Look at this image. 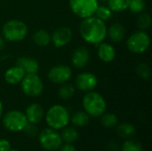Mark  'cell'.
Listing matches in <instances>:
<instances>
[{"mask_svg": "<svg viewBox=\"0 0 152 151\" xmlns=\"http://www.w3.org/2000/svg\"><path fill=\"white\" fill-rule=\"evenodd\" d=\"M9 151H20V150H10Z\"/></svg>", "mask_w": 152, "mask_h": 151, "instance_id": "obj_38", "label": "cell"}, {"mask_svg": "<svg viewBox=\"0 0 152 151\" xmlns=\"http://www.w3.org/2000/svg\"><path fill=\"white\" fill-rule=\"evenodd\" d=\"M59 151H77V149L74 147V145H72L71 143H65V144H61V146L59 148Z\"/></svg>", "mask_w": 152, "mask_h": 151, "instance_id": "obj_33", "label": "cell"}, {"mask_svg": "<svg viewBox=\"0 0 152 151\" xmlns=\"http://www.w3.org/2000/svg\"><path fill=\"white\" fill-rule=\"evenodd\" d=\"M142 145L140 142L127 139L120 147L119 151H142Z\"/></svg>", "mask_w": 152, "mask_h": 151, "instance_id": "obj_28", "label": "cell"}, {"mask_svg": "<svg viewBox=\"0 0 152 151\" xmlns=\"http://www.w3.org/2000/svg\"><path fill=\"white\" fill-rule=\"evenodd\" d=\"M75 84L78 90L87 93L94 91L96 88L98 79L97 77L91 72H83L76 77Z\"/></svg>", "mask_w": 152, "mask_h": 151, "instance_id": "obj_11", "label": "cell"}, {"mask_svg": "<svg viewBox=\"0 0 152 151\" xmlns=\"http://www.w3.org/2000/svg\"><path fill=\"white\" fill-rule=\"evenodd\" d=\"M72 77V70L71 69L63 64H59L52 67L47 74V77L50 82L56 84V85H61L64 83H67Z\"/></svg>", "mask_w": 152, "mask_h": 151, "instance_id": "obj_10", "label": "cell"}, {"mask_svg": "<svg viewBox=\"0 0 152 151\" xmlns=\"http://www.w3.org/2000/svg\"><path fill=\"white\" fill-rule=\"evenodd\" d=\"M97 1H98V3H100V2H102V3L103 2H107V0H97Z\"/></svg>", "mask_w": 152, "mask_h": 151, "instance_id": "obj_37", "label": "cell"}, {"mask_svg": "<svg viewBox=\"0 0 152 151\" xmlns=\"http://www.w3.org/2000/svg\"><path fill=\"white\" fill-rule=\"evenodd\" d=\"M107 3L112 12H120L128 9L130 0H107Z\"/></svg>", "mask_w": 152, "mask_h": 151, "instance_id": "obj_25", "label": "cell"}, {"mask_svg": "<svg viewBox=\"0 0 152 151\" xmlns=\"http://www.w3.org/2000/svg\"><path fill=\"white\" fill-rule=\"evenodd\" d=\"M23 131L28 136H30V137H34L38 133V128L37 127V125L32 124V123H28Z\"/></svg>", "mask_w": 152, "mask_h": 151, "instance_id": "obj_31", "label": "cell"}, {"mask_svg": "<svg viewBox=\"0 0 152 151\" xmlns=\"http://www.w3.org/2000/svg\"><path fill=\"white\" fill-rule=\"evenodd\" d=\"M75 94V87L67 83L61 84L58 90V95L61 100H69Z\"/></svg>", "mask_w": 152, "mask_h": 151, "instance_id": "obj_24", "label": "cell"}, {"mask_svg": "<svg viewBox=\"0 0 152 151\" xmlns=\"http://www.w3.org/2000/svg\"><path fill=\"white\" fill-rule=\"evenodd\" d=\"M90 59V53L86 46L77 47L72 53L71 63L77 69L85 68Z\"/></svg>", "mask_w": 152, "mask_h": 151, "instance_id": "obj_13", "label": "cell"}, {"mask_svg": "<svg viewBox=\"0 0 152 151\" xmlns=\"http://www.w3.org/2000/svg\"><path fill=\"white\" fill-rule=\"evenodd\" d=\"M135 133L136 129L134 125L131 123H121L117 126V133L122 139H131L135 134Z\"/></svg>", "mask_w": 152, "mask_h": 151, "instance_id": "obj_20", "label": "cell"}, {"mask_svg": "<svg viewBox=\"0 0 152 151\" xmlns=\"http://www.w3.org/2000/svg\"><path fill=\"white\" fill-rule=\"evenodd\" d=\"M101 124L105 128H114L118 124V118L114 113H103L101 116Z\"/></svg>", "mask_w": 152, "mask_h": 151, "instance_id": "obj_23", "label": "cell"}, {"mask_svg": "<svg viewBox=\"0 0 152 151\" xmlns=\"http://www.w3.org/2000/svg\"><path fill=\"white\" fill-rule=\"evenodd\" d=\"M16 65L22 69L25 74H37L39 70L38 62L31 57H19L16 61Z\"/></svg>", "mask_w": 152, "mask_h": 151, "instance_id": "obj_15", "label": "cell"}, {"mask_svg": "<svg viewBox=\"0 0 152 151\" xmlns=\"http://www.w3.org/2000/svg\"><path fill=\"white\" fill-rule=\"evenodd\" d=\"M24 94L29 97H38L44 91V84L37 74H26L20 82Z\"/></svg>", "mask_w": 152, "mask_h": 151, "instance_id": "obj_8", "label": "cell"}, {"mask_svg": "<svg viewBox=\"0 0 152 151\" xmlns=\"http://www.w3.org/2000/svg\"><path fill=\"white\" fill-rule=\"evenodd\" d=\"M137 75L143 79H150L151 77V69L149 64L142 62L136 67Z\"/></svg>", "mask_w": 152, "mask_h": 151, "instance_id": "obj_29", "label": "cell"}, {"mask_svg": "<svg viewBox=\"0 0 152 151\" xmlns=\"http://www.w3.org/2000/svg\"><path fill=\"white\" fill-rule=\"evenodd\" d=\"M12 150L11 142L6 139H0V151H9Z\"/></svg>", "mask_w": 152, "mask_h": 151, "instance_id": "obj_32", "label": "cell"}, {"mask_svg": "<svg viewBox=\"0 0 152 151\" xmlns=\"http://www.w3.org/2000/svg\"><path fill=\"white\" fill-rule=\"evenodd\" d=\"M70 115L66 107L55 104L48 109L45 114V122L48 127L54 130H61L69 123Z\"/></svg>", "mask_w": 152, "mask_h": 151, "instance_id": "obj_2", "label": "cell"}, {"mask_svg": "<svg viewBox=\"0 0 152 151\" xmlns=\"http://www.w3.org/2000/svg\"><path fill=\"white\" fill-rule=\"evenodd\" d=\"M3 110H4V107H3V103L1 102V101H0V118L2 117V116H3Z\"/></svg>", "mask_w": 152, "mask_h": 151, "instance_id": "obj_36", "label": "cell"}, {"mask_svg": "<svg viewBox=\"0 0 152 151\" xmlns=\"http://www.w3.org/2000/svg\"><path fill=\"white\" fill-rule=\"evenodd\" d=\"M152 19L150 13L146 12H142L139 13V16L137 18V27L140 28V30H147L151 27Z\"/></svg>", "mask_w": 152, "mask_h": 151, "instance_id": "obj_26", "label": "cell"}, {"mask_svg": "<svg viewBox=\"0 0 152 151\" xmlns=\"http://www.w3.org/2000/svg\"><path fill=\"white\" fill-rule=\"evenodd\" d=\"M151 45V37L147 32L138 30L133 33L126 40V47L128 51L135 54L145 53Z\"/></svg>", "mask_w": 152, "mask_h": 151, "instance_id": "obj_5", "label": "cell"}, {"mask_svg": "<svg viewBox=\"0 0 152 151\" xmlns=\"http://www.w3.org/2000/svg\"><path fill=\"white\" fill-rule=\"evenodd\" d=\"M4 40L3 39V37L0 36V53L4 50Z\"/></svg>", "mask_w": 152, "mask_h": 151, "instance_id": "obj_35", "label": "cell"}, {"mask_svg": "<svg viewBox=\"0 0 152 151\" xmlns=\"http://www.w3.org/2000/svg\"><path fill=\"white\" fill-rule=\"evenodd\" d=\"M24 114H25L28 123L37 125L43 120V118L45 117V110L40 104L32 103L27 107Z\"/></svg>", "mask_w": 152, "mask_h": 151, "instance_id": "obj_14", "label": "cell"}, {"mask_svg": "<svg viewBox=\"0 0 152 151\" xmlns=\"http://www.w3.org/2000/svg\"><path fill=\"white\" fill-rule=\"evenodd\" d=\"M32 40L36 45L40 47H45L51 43V35L48 31L40 28L34 32L32 36Z\"/></svg>", "mask_w": 152, "mask_h": 151, "instance_id": "obj_19", "label": "cell"}, {"mask_svg": "<svg viewBox=\"0 0 152 151\" xmlns=\"http://www.w3.org/2000/svg\"><path fill=\"white\" fill-rule=\"evenodd\" d=\"M28 123L25 114L17 109L10 110L3 117V125L6 130L12 133L23 131Z\"/></svg>", "mask_w": 152, "mask_h": 151, "instance_id": "obj_6", "label": "cell"}, {"mask_svg": "<svg viewBox=\"0 0 152 151\" xmlns=\"http://www.w3.org/2000/svg\"><path fill=\"white\" fill-rule=\"evenodd\" d=\"M40 146L47 151H56L62 144L61 134L53 128H45L38 134Z\"/></svg>", "mask_w": 152, "mask_h": 151, "instance_id": "obj_7", "label": "cell"}, {"mask_svg": "<svg viewBox=\"0 0 152 151\" xmlns=\"http://www.w3.org/2000/svg\"><path fill=\"white\" fill-rule=\"evenodd\" d=\"M145 1L144 0H130L128 9L133 12V13H141L144 11L145 9Z\"/></svg>", "mask_w": 152, "mask_h": 151, "instance_id": "obj_30", "label": "cell"}, {"mask_svg": "<svg viewBox=\"0 0 152 151\" xmlns=\"http://www.w3.org/2000/svg\"><path fill=\"white\" fill-rule=\"evenodd\" d=\"M25 72L22 69H20L19 66L15 65L13 67L9 68L5 73H4V80L9 85H17L21 82L22 78L25 76Z\"/></svg>", "mask_w": 152, "mask_h": 151, "instance_id": "obj_18", "label": "cell"}, {"mask_svg": "<svg viewBox=\"0 0 152 151\" xmlns=\"http://www.w3.org/2000/svg\"><path fill=\"white\" fill-rule=\"evenodd\" d=\"M108 150L109 151H119L120 147L116 142H110L107 145Z\"/></svg>", "mask_w": 152, "mask_h": 151, "instance_id": "obj_34", "label": "cell"}, {"mask_svg": "<svg viewBox=\"0 0 152 151\" xmlns=\"http://www.w3.org/2000/svg\"><path fill=\"white\" fill-rule=\"evenodd\" d=\"M112 13H113V12L110 9V7L108 5L99 4L95 10L94 15L95 17H97L98 19H100L103 21H106V20H109L112 17Z\"/></svg>", "mask_w": 152, "mask_h": 151, "instance_id": "obj_27", "label": "cell"}, {"mask_svg": "<svg viewBox=\"0 0 152 151\" xmlns=\"http://www.w3.org/2000/svg\"><path fill=\"white\" fill-rule=\"evenodd\" d=\"M69 121H71V123L77 127H85L89 124L90 116L86 111L78 110L70 117Z\"/></svg>", "mask_w": 152, "mask_h": 151, "instance_id": "obj_21", "label": "cell"}, {"mask_svg": "<svg viewBox=\"0 0 152 151\" xmlns=\"http://www.w3.org/2000/svg\"><path fill=\"white\" fill-rule=\"evenodd\" d=\"M97 54L101 61L107 63L111 62L116 58V49L112 44L102 42L101 44H98Z\"/></svg>", "mask_w": 152, "mask_h": 151, "instance_id": "obj_16", "label": "cell"}, {"mask_svg": "<svg viewBox=\"0 0 152 151\" xmlns=\"http://www.w3.org/2000/svg\"><path fill=\"white\" fill-rule=\"evenodd\" d=\"M73 33L69 27H59L51 35V42L57 48H61L70 43Z\"/></svg>", "mask_w": 152, "mask_h": 151, "instance_id": "obj_12", "label": "cell"}, {"mask_svg": "<svg viewBox=\"0 0 152 151\" xmlns=\"http://www.w3.org/2000/svg\"><path fill=\"white\" fill-rule=\"evenodd\" d=\"M107 36L113 43H120L125 39L126 28L121 23L115 22L107 28Z\"/></svg>", "mask_w": 152, "mask_h": 151, "instance_id": "obj_17", "label": "cell"}, {"mask_svg": "<svg viewBox=\"0 0 152 151\" xmlns=\"http://www.w3.org/2000/svg\"><path fill=\"white\" fill-rule=\"evenodd\" d=\"M2 34L4 38L9 42H20L28 34V27L22 20H10L4 24Z\"/></svg>", "mask_w": 152, "mask_h": 151, "instance_id": "obj_4", "label": "cell"}, {"mask_svg": "<svg viewBox=\"0 0 152 151\" xmlns=\"http://www.w3.org/2000/svg\"><path fill=\"white\" fill-rule=\"evenodd\" d=\"M79 34L86 43L98 45L107 36V26L105 21L93 15L83 19L79 25Z\"/></svg>", "mask_w": 152, "mask_h": 151, "instance_id": "obj_1", "label": "cell"}, {"mask_svg": "<svg viewBox=\"0 0 152 151\" xmlns=\"http://www.w3.org/2000/svg\"><path fill=\"white\" fill-rule=\"evenodd\" d=\"M62 132L61 133V137L62 140V142L65 143H74L78 139V132L74 127H69L65 126L62 128Z\"/></svg>", "mask_w": 152, "mask_h": 151, "instance_id": "obj_22", "label": "cell"}, {"mask_svg": "<svg viewBox=\"0 0 152 151\" xmlns=\"http://www.w3.org/2000/svg\"><path fill=\"white\" fill-rule=\"evenodd\" d=\"M69 3L72 12L81 19L93 16L99 5L97 0H69Z\"/></svg>", "mask_w": 152, "mask_h": 151, "instance_id": "obj_9", "label": "cell"}, {"mask_svg": "<svg viewBox=\"0 0 152 151\" xmlns=\"http://www.w3.org/2000/svg\"><path fill=\"white\" fill-rule=\"evenodd\" d=\"M82 106L90 117H99L105 113L107 103L105 99L99 93L91 91L86 93L82 100Z\"/></svg>", "mask_w": 152, "mask_h": 151, "instance_id": "obj_3", "label": "cell"}]
</instances>
